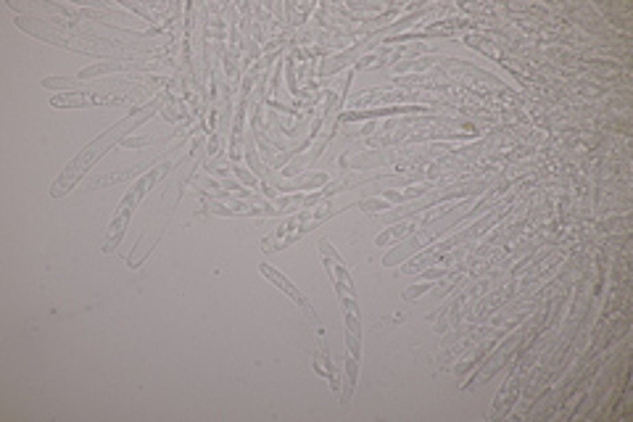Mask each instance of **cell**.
Listing matches in <instances>:
<instances>
[{"mask_svg":"<svg viewBox=\"0 0 633 422\" xmlns=\"http://www.w3.org/2000/svg\"><path fill=\"white\" fill-rule=\"evenodd\" d=\"M166 101V92H161V95H156L151 103L145 106H138L127 119H122V122H116L108 132H103V135H98L95 140L90 142L88 148L79 153V156L71 161L69 166L64 169V175L55 179V185H53L51 195L53 198H61V195H66L79 182V177L85 175V172H90V166L98 161V158L103 156L106 151H111V145H116V142L122 140V135H127V132H132L135 127H140L142 122H148L153 114L158 111V106Z\"/></svg>","mask_w":633,"mask_h":422,"instance_id":"6da1fadb","label":"cell"},{"mask_svg":"<svg viewBox=\"0 0 633 422\" xmlns=\"http://www.w3.org/2000/svg\"><path fill=\"white\" fill-rule=\"evenodd\" d=\"M161 172H164V169H151L148 175L140 177V179H138V182L127 190V195H124L122 203H119V209H116V216H114V222H111V227H108V240H106V246H103V253H111L114 248L119 246L124 229H127L129 219H132V211L138 209V203L142 201V195L156 185V179L161 177Z\"/></svg>","mask_w":633,"mask_h":422,"instance_id":"7a4b0ae2","label":"cell"},{"mask_svg":"<svg viewBox=\"0 0 633 422\" xmlns=\"http://www.w3.org/2000/svg\"><path fill=\"white\" fill-rule=\"evenodd\" d=\"M142 90V88H140ZM138 92V90H135ZM135 92H66L55 95L51 106L55 108H85V106H122L135 98Z\"/></svg>","mask_w":633,"mask_h":422,"instance_id":"3957f363","label":"cell"},{"mask_svg":"<svg viewBox=\"0 0 633 422\" xmlns=\"http://www.w3.org/2000/svg\"><path fill=\"white\" fill-rule=\"evenodd\" d=\"M259 269H262V275H264V277H266V280H269V282H275V285L280 288V290H282V293H285V296H288V299H290V301H296V306H301V309L306 312V316L312 319V325H316V330H322V325H319V319H316V314H314V309H312V303H309V299H306V296L301 293L299 288H296L293 282H290V280H288V277H285V275H282L280 269H275L272 264H262Z\"/></svg>","mask_w":633,"mask_h":422,"instance_id":"277c9868","label":"cell"},{"mask_svg":"<svg viewBox=\"0 0 633 422\" xmlns=\"http://www.w3.org/2000/svg\"><path fill=\"white\" fill-rule=\"evenodd\" d=\"M314 372H316V375H322V377H327L333 390H338V388H340V380H338V375H335L333 359H330V353H327V346H325V338H322V333H319V359L314 362Z\"/></svg>","mask_w":633,"mask_h":422,"instance_id":"5b68a950","label":"cell"},{"mask_svg":"<svg viewBox=\"0 0 633 422\" xmlns=\"http://www.w3.org/2000/svg\"><path fill=\"white\" fill-rule=\"evenodd\" d=\"M356 380H359V359L349 353V359H346V388H343V393H340V401H343V404H349V401H351V393H353V388H356Z\"/></svg>","mask_w":633,"mask_h":422,"instance_id":"8992f818","label":"cell"},{"mask_svg":"<svg viewBox=\"0 0 633 422\" xmlns=\"http://www.w3.org/2000/svg\"><path fill=\"white\" fill-rule=\"evenodd\" d=\"M427 290H430V285H427V282H420V285H414V288L404 290V299L406 301H414V299H420L422 293H427Z\"/></svg>","mask_w":633,"mask_h":422,"instance_id":"52a82bcc","label":"cell"},{"mask_svg":"<svg viewBox=\"0 0 633 422\" xmlns=\"http://www.w3.org/2000/svg\"><path fill=\"white\" fill-rule=\"evenodd\" d=\"M362 209L364 211H377V209L388 211L390 209V203H388V201H377V198H372V201H364V203H362Z\"/></svg>","mask_w":633,"mask_h":422,"instance_id":"ba28073f","label":"cell"},{"mask_svg":"<svg viewBox=\"0 0 633 422\" xmlns=\"http://www.w3.org/2000/svg\"><path fill=\"white\" fill-rule=\"evenodd\" d=\"M238 175H240V177H243V179H246V182H248V185H256V177H251V175H246V172H243V169H238Z\"/></svg>","mask_w":633,"mask_h":422,"instance_id":"9c48e42d","label":"cell"},{"mask_svg":"<svg viewBox=\"0 0 633 422\" xmlns=\"http://www.w3.org/2000/svg\"><path fill=\"white\" fill-rule=\"evenodd\" d=\"M438 275H443L440 269H430V272H425V277H430V280H433V277H438Z\"/></svg>","mask_w":633,"mask_h":422,"instance_id":"30bf717a","label":"cell"}]
</instances>
